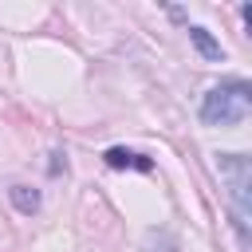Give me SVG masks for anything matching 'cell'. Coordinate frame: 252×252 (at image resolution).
<instances>
[{
    "instance_id": "obj_5",
    "label": "cell",
    "mask_w": 252,
    "mask_h": 252,
    "mask_svg": "<svg viewBox=\"0 0 252 252\" xmlns=\"http://www.w3.org/2000/svg\"><path fill=\"white\" fill-rule=\"evenodd\" d=\"M8 201L16 205V213H28V217L39 213V205H43L39 201V189H32V185H12L8 189Z\"/></svg>"
},
{
    "instance_id": "obj_4",
    "label": "cell",
    "mask_w": 252,
    "mask_h": 252,
    "mask_svg": "<svg viewBox=\"0 0 252 252\" xmlns=\"http://www.w3.org/2000/svg\"><path fill=\"white\" fill-rule=\"evenodd\" d=\"M185 32H189V43H193V47H197V51H201L209 63H220V59H224V47H220V39H213V32H209V28L189 24Z\"/></svg>"
},
{
    "instance_id": "obj_3",
    "label": "cell",
    "mask_w": 252,
    "mask_h": 252,
    "mask_svg": "<svg viewBox=\"0 0 252 252\" xmlns=\"http://www.w3.org/2000/svg\"><path fill=\"white\" fill-rule=\"evenodd\" d=\"M102 161H106L110 169H138V173H150V169H154V158H150V154L126 150V146H110V150L102 154Z\"/></svg>"
},
{
    "instance_id": "obj_6",
    "label": "cell",
    "mask_w": 252,
    "mask_h": 252,
    "mask_svg": "<svg viewBox=\"0 0 252 252\" xmlns=\"http://www.w3.org/2000/svg\"><path fill=\"white\" fill-rule=\"evenodd\" d=\"M59 169H67V161H63V154L55 150V154H51V161H47V173H59Z\"/></svg>"
},
{
    "instance_id": "obj_1",
    "label": "cell",
    "mask_w": 252,
    "mask_h": 252,
    "mask_svg": "<svg viewBox=\"0 0 252 252\" xmlns=\"http://www.w3.org/2000/svg\"><path fill=\"white\" fill-rule=\"evenodd\" d=\"M252 110V87L244 79H224L205 91L201 98V122L205 126H240Z\"/></svg>"
},
{
    "instance_id": "obj_2",
    "label": "cell",
    "mask_w": 252,
    "mask_h": 252,
    "mask_svg": "<svg viewBox=\"0 0 252 252\" xmlns=\"http://www.w3.org/2000/svg\"><path fill=\"white\" fill-rule=\"evenodd\" d=\"M217 173L228 189V201H232V224H236V236L240 244H248V213H252V165L244 154H217Z\"/></svg>"
}]
</instances>
